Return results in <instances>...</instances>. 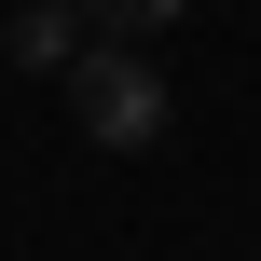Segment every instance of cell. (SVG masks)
<instances>
[{
    "label": "cell",
    "instance_id": "cell-1",
    "mask_svg": "<svg viewBox=\"0 0 261 261\" xmlns=\"http://www.w3.org/2000/svg\"><path fill=\"white\" fill-rule=\"evenodd\" d=\"M69 110H83L96 151H151V138H165V69L96 41V55H69Z\"/></svg>",
    "mask_w": 261,
    "mask_h": 261
},
{
    "label": "cell",
    "instance_id": "cell-2",
    "mask_svg": "<svg viewBox=\"0 0 261 261\" xmlns=\"http://www.w3.org/2000/svg\"><path fill=\"white\" fill-rule=\"evenodd\" d=\"M14 55H28V69H69V55H83V14H69V0H28V14H14Z\"/></svg>",
    "mask_w": 261,
    "mask_h": 261
},
{
    "label": "cell",
    "instance_id": "cell-3",
    "mask_svg": "<svg viewBox=\"0 0 261 261\" xmlns=\"http://www.w3.org/2000/svg\"><path fill=\"white\" fill-rule=\"evenodd\" d=\"M83 14H96V28H165L179 0H83Z\"/></svg>",
    "mask_w": 261,
    "mask_h": 261
}]
</instances>
